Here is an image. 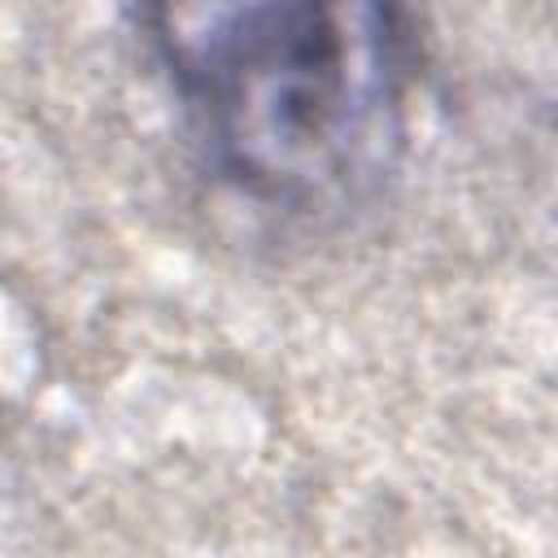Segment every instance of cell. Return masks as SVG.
Segmentation results:
<instances>
[{"mask_svg":"<svg viewBox=\"0 0 558 558\" xmlns=\"http://www.w3.org/2000/svg\"><path fill=\"white\" fill-rule=\"evenodd\" d=\"M140 22L187 144L240 201L314 222L371 205L397 174L418 83L405 9L262 0Z\"/></svg>","mask_w":558,"mask_h":558,"instance_id":"1","label":"cell"}]
</instances>
